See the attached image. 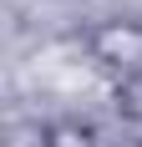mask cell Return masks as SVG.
<instances>
[{
  "label": "cell",
  "mask_w": 142,
  "mask_h": 147,
  "mask_svg": "<svg viewBox=\"0 0 142 147\" xmlns=\"http://www.w3.org/2000/svg\"><path fill=\"white\" fill-rule=\"evenodd\" d=\"M117 112H122L127 122H142V71L117 81Z\"/></svg>",
  "instance_id": "2"
},
{
  "label": "cell",
  "mask_w": 142,
  "mask_h": 147,
  "mask_svg": "<svg viewBox=\"0 0 142 147\" xmlns=\"http://www.w3.org/2000/svg\"><path fill=\"white\" fill-rule=\"evenodd\" d=\"M86 51L97 66L117 76H137L142 71V20L137 15H117V20H97L86 30Z\"/></svg>",
  "instance_id": "1"
},
{
  "label": "cell",
  "mask_w": 142,
  "mask_h": 147,
  "mask_svg": "<svg viewBox=\"0 0 142 147\" xmlns=\"http://www.w3.org/2000/svg\"><path fill=\"white\" fill-rule=\"evenodd\" d=\"M46 147H97L86 122H51V142Z\"/></svg>",
  "instance_id": "3"
}]
</instances>
